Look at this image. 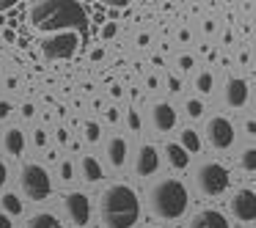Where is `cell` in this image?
I'll return each mask as SVG.
<instances>
[{
	"instance_id": "1",
	"label": "cell",
	"mask_w": 256,
	"mask_h": 228,
	"mask_svg": "<svg viewBox=\"0 0 256 228\" xmlns=\"http://www.w3.org/2000/svg\"><path fill=\"white\" fill-rule=\"evenodd\" d=\"M28 22L34 30L50 33H78L88 44V11L74 0H42L28 8Z\"/></svg>"
},
{
	"instance_id": "2",
	"label": "cell",
	"mask_w": 256,
	"mask_h": 228,
	"mask_svg": "<svg viewBox=\"0 0 256 228\" xmlns=\"http://www.w3.org/2000/svg\"><path fill=\"white\" fill-rule=\"evenodd\" d=\"M100 217L108 228H132L140 220V198L130 184H108L100 195Z\"/></svg>"
},
{
	"instance_id": "3",
	"label": "cell",
	"mask_w": 256,
	"mask_h": 228,
	"mask_svg": "<svg viewBox=\"0 0 256 228\" xmlns=\"http://www.w3.org/2000/svg\"><path fill=\"white\" fill-rule=\"evenodd\" d=\"M188 187L174 176H166L149 187V206L160 220H179L188 212Z\"/></svg>"
},
{
	"instance_id": "4",
	"label": "cell",
	"mask_w": 256,
	"mask_h": 228,
	"mask_svg": "<svg viewBox=\"0 0 256 228\" xmlns=\"http://www.w3.org/2000/svg\"><path fill=\"white\" fill-rule=\"evenodd\" d=\"M20 187L30 201H44L52 193V179L47 168H42L39 162H25L20 168Z\"/></svg>"
},
{
	"instance_id": "5",
	"label": "cell",
	"mask_w": 256,
	"mask_h": 228,
	"mask_svg": "<svg viewBox=\"0 0 256 228\" xmlns=\"http://www.w3.org/2000/svg\"><path fill=\"white\" fill-rule=\"evenodd\" d=\"M196 187H198L201 195H206V198L223 195L228 187V171L215 160L201 162V165L196 168Z\"/></svg>"
},
{
	"instance_id": "6",
	"label": "cell",
	"mask_w": 256,
	"mask_h": 228,
	"mask_svg": "<svg viewBox=\"0 0 256 228\" xmlns=\"http://www.w3.org/2000/svg\"><path fill=\"white\" fill-rule=\"evenodd\" d=\"M80 44L83 41L78 33H50L39 41V52L47 61H69V58H74Z\"/></svg>"
},
{
	"instance_id": "7",
	"label": "cell",
	"mask_w": 256,
	"mask_h": 228,
	"mask_svg": "<svg viewBox=\"0 0 256 228\" xmlns=\"http://www.w3.org/2000/svg\"><path fill=\"white\" fill-rule=\"evenodd\" d=\"M64 209H66L69 220L74 223V226H88L91 220V201L86 193H80V190H72V193L64 195Z\"/></svg>"
},
{
	"instance_id": "8",
	"label": "cell",
	"mask_w": 256,
	"mask_h": 228,
	"mask_svg": "<svg viewBox=\"0 0 256 228\" xmlns=\"http://www.w3.org/2000/svg\"><path fill=\"white\" fill-rule=\"evenodd\" d=\"M206 140H210L215 149H228L234 143V124L226 116H212L206 121Z\"/></svg>"
},
{
	"instance_id": "9",
	"label": "cell",
	"mask_w": 256,
	"mask_h": 228,
	"mask_svg": "<svg viewBox=\"0 0 256 228\" xmlns=\"http://www.w3.org/2000/svg\"><path fill=\"white\" fill-rule=\"evenodd\" d=\"M228 209L242 223L256 220V193L254 190H240V193H234V198L228 201Z\"/></svg>"
},
{
	"instance_id": "10",
	"label": "cell",
	"mask_w": 256,
	"mask_h": 228,
	"mask_svg": "<svg viewBox=\"0 0 256 228\" xmlns=\"http://www.w3.org/2000/svg\"><path fill=\"white\" fill-rule=\"evenodd\" d=\"M157 168H160V151H157V146L144 143V146L138 149L135 173H138V176H152V173H157Z\"/></svg>"
},
{
	"instance_id": "11",
	"label": "cell",
	"mask_w": 256,
	"mask_h": 228,
	"mask_svg": "<svg viewBox=\"0 0 256 228\" xmlns=\"http://www.w3.org/2000/svg\"><path fill=\"white\" fill-rule=\"evenodd\" d=\"M188 228H228V220L218 209H198L190 217Z\"/></svg>"
},
{
	"instance_id": "12",
	"label": "cell",
	"mask_w": 256,
	"mask_h": 228,
	"mask_svg": "<svg viewBox=\"0 0 256 228\" xmlns=\"http://www.w3.org/2000/svg\"><path fill=\"white\" fill-rule=\"evenodd\" d=\"M152 124L157 132H168L176 127V110L168 102H157V105H152Z\"/></svg>"
},
{
	"instance_id": "13",
	"label": "cell",
	"mask_w": 256,
	"mask_h": 228,
	"mask_svg": "<svg viewBox=\"0 0 256 228\" xmlns=\"http://www.w3.org/2000/svg\"><path fill=\"white\" fill-rule=\"evenodd\" d=\"M248 102V83L242 77H228L226 83V105L228 107H242Z\"/></svg>"
},
{
	"instance_id": "14",
	"label": "cell",
	"mask_w": 256,
	"mask_h": 228,
	"mask_svg": "<svg viewBox=\"0 0 256 228\" xmlns=\"http://www.w3.org/2000/svg\"><path fill=\"white\" fill-rule=\"evenodd\" d=\"M108 162H110L113 168H122L124 162H127V140L122 138V135H113L110 140H108Z\"/></svg>"
},
{
	"instance_id": "15",
	"label": "cell",
	"mask_w": 256,
	"mask_h": 228,
	"mask_svg": "<svg viewBox=\"0 0 256 228\" xmlns=\"http://www.w3.org/2000/svg\"><path fill=\"white\" fill-rule=\"evenodd\" d=\"M3 149L8 151L12 157H20L25 151V132L20 127H12L6 129V135H3Z\"/></svg>"
},
{
	"instance_id": "16",
	"label": "cell",
	"mask_w": 256,
	"mask_h": 228,
	"mask_svg": "<svg viewBox=\"0 0 256 228\" xmlns=\"http://www.w3.org/2000/svg\"><path fill=\"white\" fill-rule=\"evenodd\" d=\"M25 228H64V223L56 215H50V212H36V215H30Z\"/></svg>"
},
{
	"instance_id": "17",
	"label": "cell",
	"mask_w": 256,
	"mask_h": 228,
	"mask_svg": "<svg viewBox=\"0 0 256 228\" xmlns=\"http://www.w3.org/2000/svg\"><path fill=\"white\" fill-rule=\"evenodd\" d=\"M166 154H168V162H171L174 168H188L190 165V154L179 143H168L166 146Z\"/></svg>"
},
{
	"instance_id": "18",
	"label": "cell",
	"mask_w": 256,
	"mask_h": 228,
	"mask_svg": "<svg viewBox=\"0 0 256 228\" xmlns=\"http://www.w3.org/2000/svg\"><path fill=\"white\" fill-rule=\"evenodd\" d=\"M80 168H83V176L88 179V182H100L102 179V165L96 157H83V162H80Z\"/></svg>"
},
{
	"instance_id": "19",
	"label": "cell",
	"mask_w": 256,
	"mask_h": 228,
	"mask_svg": "<svg viewBox=\"0 0 256 228\" xmlns=\"http://www.w3.org/2000/svg\"><path fill=\"white\" fill-rule=\"evenodd\" d=\"M179 146H182L188 154H198V151H201L198 132H196V129H182V143H179Z\"/></svg>"
},
{
	"instance_id": "20",
	"label": "cell",
	"mask_w": 256,
	"mask_h": 228,
	"mask_svg": "<svg viewBox=\"0 0 256 228\" xmlns=\"http://www.w3.org/2000/svg\"><path fill=\"white\" fill-rule=\"evenodd\" d=\"M0 204H3V212H6V215H20V212H22V201L14 193H6L0 198Z\"/></svg>"
},
{
	"instance_id": "21",
	"label": "cell",
	"mask_w": 256,
	"mask_h": 228,
	"mask_svg": "<svg viewBox=\"0 0 256 228\" xmlns=\"http://www.w3.org/2000/svg\"><path fill=\"white\" fill-rule=\"evenodd\" d=\"M212 83H215L212 72H201L198 77H196V88H198V94H210V91H212Z\"/></svg>"
},
{
	"instance_id": "22",
	"label": "cell",
	"mask_w": 256,
	"mask_h": 228,
	"mask_svg": "<svg viewBox=\"0 0 256 228\" xmlns=\"http://www.w3.org/2000/svg\"><path fill=\"white\" fill-rule=\"evenodd\" d=\"M240 168L242 171H256V149H245L240 157Z\"/></svg>"
},
{
	"instance_id": "23",
	"label": "cell",
	"mask_w": 256,
	"mask_h": 228,
	"mask_svg": "<svg viewBox=\"0 0 256 228\" xmlns=\"http://www.w3.org/2000/svg\"><path fill=\"white\" fill-rule=\"evenodd\" d=\"M184 107H188V116L190 118H201V116H204V102H201V99H188V105H184Z\"/></svg>"
},
{
	"instance_id": "24",
	"label": "cell",
	"mask_w": 256,
	"mask_h": 228,
	"mask_svg": "<svg viewBox=\"0 0 256 228\" xmlns=\"http://www.w3.org/2000/svg\"><path fill=\"white\" fill-rule=\"evenodd\" d=\"M86 140H88V143H96V140H100V124L96 121H86Z\"/></svg>"
},
{
	"instance_id": "25",
	"label": "cell",
	"mask_w": 256,
	"mask_h": 228,
	"mask_svg": "<svg viewBox=\"0 0 256 228\" xmlns=\"http://www.w3.org/2000/svg\"><path fill=\"white\" fill-rule=\"evenodd\" d=\"M127 124H130V129H132V132H140V116L135 110L127 113Z\"/></svg>"
},
{
	"instance_id": "26",
	"label": "cell",
	"mask_w": 256,
	"mask_h": 228,
	"mask_svg": "<svg viewBox=\"0 0 256 228\" xmlns=\"http://www.w3.org/2000/svg\"><path fill=\"white\" fill-rule=\"evenodd\" d=\"M61 179H64V182L74 179V168H72V162H69V160H64V162H61Z\"/></svg>"
},
{
	"instance_id": "27",
	"label": "cell",
	"mask_w": 256,
	"mask_h": 228,
	"mask_svg": "<svg viewBox=\"0 0 256 228\" xmlns=\"http://www.w3.org/2000/svg\"><path fill=\"white\" fill-rule=\"evenodd\" d=\"M8 116H12V102L0 99V121H6Z\"/></svg>"
},
{
	"instance_id": "28",
	"label": "cell",
	"mask_w": 256,
	"mask_h": 228,
	"mask_svg": "<svg viewBox=\"0 0 256 228\" xmlns=\"http://www.w3.org/2000/svg\"><path fill=\"white\" fill-rule=\"evenodd\" d=\"M116 30H118V28H116V22H108L105 28H102V39H105V41H108V39H113V36H116Z\"/></svg>"
},
{
	"instance_id": "29",
	"label": "cell",
	"mask_w": 256,
	"mask_h": 228,
	"mask_svg": "<svg viewBox=\"0 0 256 228\" xmlns=\"http://www.w3.org/2000/svg\"><path fill=\"white\" fill-rule=\"evenodd\" d=\"M179 69H182V72H190V69H193V58L182 55V58H179Z\"/></svg>"
},
{
	"instance_id": "30",
	"label": "cell",
	"mask_w": 256,
	"mask_h": 228,
	"mask_svg": "<svg viewBox=\"0 0 256 228\" xmlns=\"http://www.w3.org/2000/svg\"><path fill=\"white\" fill-rule=\"evenodd\" d=\"M6 182H8V168H6V162L0 160V187H6Z\"/></svg>"
},
{
	"instance_id": "31",
	"label": "cell",
	"mask_w": 256,
	"mask_h": 228,
	"mask_svg": "<svg viewBox=\"0 0 256 228\" xmlns=\"http://www.w3.org/2000/svg\"><path fill=\"white\" fill-rule=\"evenodd\" d=\"M168 88H171V91H182V80L171 74V77H168Z\"/></svg>"
},
{
	"instance_id": "32",
	"label": "cell",
	"mask_w": 256,
	"mask_h": 228,
	"mask_svg": "<svg viewBox=\"0 0 256 228\" xmlns=\"http://www.w3.org/2000/svg\"><path fill=\"white\" fill-rule=\"evenodd\" d=\"M34 143H36V146H44V143H47V135L42 132V129H36V132H34Z\"/></svg>"
},
{
	"instance_id": "33",
	"label": "cell",
	"mask_w": 256,
	"mask_h": 228,
	"mask_svg": "<svg viewBox=\"0 0 256 228\" xmlns=\"http://www.w3.org/2000/svg\"><path fill=\"white\" fill-rule=\"evenodd\" d=\"M0 228H14V223H12V217L6 215V212H0Z\"/></svg>"
},
{
	"instance_id": "34",
	"label": "cell",
	"mask_w": 256,
	"mask_h": 228,
	"mask_svg": "<svg viewBox=\"0 0 256 228\" xmlns=\"http://www.w3.org/2000/svg\"><path fill=\"white\" fill-rule=\"evenodd\" d=\"M34 113H36V107L30 105V102H25V105H22V116L25 118H34Z\"/></svg>"
},
{
	"instance_id": "35",
	"label": "cell",
	"mask_w": 256,
	"mask_h": 228,
	"mask_svg": "<svg viewBox=\"0 0 256 228\" xmlns=\"http://www.w3.org/2000/svg\"><path fill=\"white\" fill-rule=\"evenodd\" d=\"M17 3L14 0H0V11H8V8H14Z\"/></svg>"
},
{
	"instance_id": "36",
	"label": "cell",
	"mask_w": 256,
	"mask_h": 228,
	"mask_svg": "<svg viewBox=\"0 0 256 228\" xmlns=\"http://www.w3.org/2000/svg\"><path fill=\"white\" fill-rule=\"evenodd\" d=\"M58 140H61V143H66V140H69V132H66V129H58Z\"/></svg>"
},
{
	"instance_id": "37",
	"label": "cell",
	"mask_w": 256,
	"mask_h": 228,
	"mask_svg": "<svg viewBox=\"0 0 256 228\" xmlns=\"http://www.w3.org/2000/svg\"><path fill=\"white\" fill-rule=\"evenodd\" d=\"M138 44H140V47H146V44H149V36H146V33H144V36H138Z\"/></svg>"
},
{
	"instance_id": "38",
	"label": "cell",
	"mask_w": 256,
	"mask_h": 228,
	"mask_svg": "<svg viewBox=\"0 0 256 228\" xmlns=\"http://www.w3.org/2000/svg\"><path fill=\"white\" fill-rule=\"evenodd\" d=\"M248 129H250V135H256V121H248Z\"/></svg>"
},
{
	"instance_id": "39",
	"label": "cell",
	"mask_w": 256,
	"mask_h": 228,
	"mask_svg": "<svg viewBox=\"0 0 256 228\" xmlns=\"http://www.w3.org/2000/svg\"><path fill=\"white\" fill-rule=\"evenodd\" d=\"M254 193H256V190H254Z\"/></svg>"
}]
</instances>
